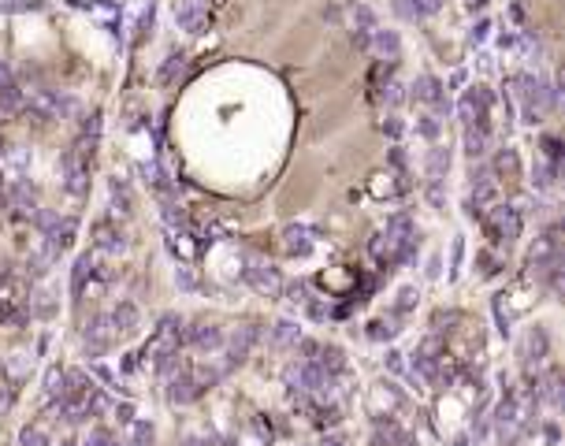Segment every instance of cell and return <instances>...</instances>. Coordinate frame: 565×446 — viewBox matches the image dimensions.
Returning a JSON list of instances; mask_svg holds the SVG:
<instances>
[{
  "instance_id": "cell-1",
  "label": "cell",
  "mask_w": 565,
  "mask_h": 446,
  "mask_svg": "<svg viewBox=\"0 0 565 446\" xmlns=\"http://www.w3.org/2000/svg\"><path fill=\"white\" fill-rule=\"evenodd\" d=\"M480 220H484V231H487V238L491 245H509L513 238H521V227H524V216H521V208L517 205H502V201H495L491 208H484L480 212Z\"/></svg>"
},
{
  "instance_id": "cell-2",
  "label": "cell",
  "mask_w": 565,
  "mask_h": 446,
  "mask_svg": "<svg viewBox=\"0 0 565 446\" xmlns=\"http://www.w3.org/2000/svg\"><path fill=\"white\" fill-rule=\"evenodd\" d=\"M120 339V331L112 327V316H93V320L86 324V331H82V346H86L89 357H97V353L112 350V342Z\"/></svg>"
},
{
  "instance_id": "cell-3",
  "label": "cell",
  "mask_w": 565,
  "mask_h": 446,
  "mask_svg": "<svg viewBox=\"0 0 565 446\" xmlns=\"http://www.w3.org/2000/svg\"><path fill=\"white\" fill-rule=\"evenodd\" d=\"M245 283H250L257 294H264V298H279L282 294V276H279V268L276 264H268V260H253L250 268H245Z\"/></svg>"
},
{
  "instance_id": "cell-4",
  "label": "cell",
  "mask_w": 565,
  "mask_h": 446,
  "mask_svg": "<svg viewBox=\"0 0 565 446\" xmlns=\"http://www.w3.org/2000/svg\"><path fill=\"white\" fill-rule=\"evenodd\" d=\"M261 339H264L261 324H242V327H234V335L227 339V361H223V365H227V368L242 365V361L250 357V350H253Z\"/></svg>"
},
{
  "instance_id": "cell-5",
  "label": "cell",
  "mask_w": 565,
  "mask_h": 446,
  "mask_svg": "<svg viewBox=\"0 0 565 446\" xmlns=\"http://www.w3.org/2000/svg\"><path fill=\"white\" fill-rule=\"evenodd\" d=\"M175 23H179V30H186V34H205L208 23H212V15H208L205 0H179L175 4Z\"/></svg>"
},
{
  "instance_id": "cell-6",
  "label": "cell",
  "mask_w": 565,
  "mask_h": 446,
  "mask_svg": "<svg viewBox=\"0 0 565 446\" xmlns=\"http://www.w3.org/2000/svg\"><path fill=\"white\" fill-rule=\"evenodd\" d=\"M316 242H320V227H313V223H290L282 231V245H287L290 257H309Z\"/></svg>"
},
{
  "instance_id": "cell-7",
  "label": "cell",
  "mask_w": 565,
  "mask_h": 446,
  "mask_svg": "<svg viewBox=\"0 0 565 446\" xmlns=\"http://www.w3.org/2000/svg\"><path fill=\"white\" fill-rule=\"evenodd\" d=\"M182 346H194V350H216V346H223V331H220V324L197 320V324L182 327Z\"/></svg>"
},
{
  "instance_id": "cell-8",
  "label": "cell",
  "mask_w": 565,
  "mask_h": 446,
  "mask_svg": "<svg viewBox=\"0 0 565 446\" xmlns=\"http://www.w3.org/2000/svg\"><path fill=\"white\" fill-rule=\"evenodd\" d=\"M168 398H171L175 405H190L194 398H201V387L194 383V376H190L186 365H179V368L168 376Z\"/></svg>"
},
{
  "instance_id": "cell-9",
  "label": "cell",
  "mask_w": 565,
  "mask_h": 446,
  "mask_svg": "<svg viewBox=\"0 0 565 446\" xmlns=\"http://www.w3.org/2000/svg\"><path fill=\"white\" fill-rule=\"evenodd\" d=\"M368 49L376 52V60H379V63H390V67H395V63L402 60V38H398L395 30H372Z\"/></svg>"
},
{
  "instance_id": "cell-10",
  "label": "cell",
  "mask_w": 565,
  "mask_h": 446,
  "mask_svg": "<svg viewBox=\"0 0 565 446\" xmlns=\"http://www.w3.org/2000/svg\"><path fill=\"white\" fill-rule=\"evenodd\" d=\"M446 171H450V149L446 145H435L432 153H428V179H432V201L435 205H443V179H446Z\"/></svg>"
},
{
  "instance_id": "cell-11",
  "label": "cell",
  "mask_w": 565,
  "mask_h": 446,
  "mask_svg": "<svg viewBox=\"0 0 565 446\" xmlns=\"http://www.w3.org/2000/svg\"><path fill=\"white\" fill-rule=\"evenodd\" d=\"M93 245L101 253H123L126 249V238H123V231L112 220H97L93 223Z\"/></svg>"
},
{
  "instance_id": "cell-12",
  "label": "cell",
  "mask_w": 565,
  "mask_h": 446,
  "mask_svg": "<svg viewBox=\"0 0 565 446\" xmlns=\"http://www.w3.org/2000/svg\"><path fill=\"white\" fill-rule=\"evenodd\" d=\"M4 205H12L19 216H30V220H34V212H38V194H34L30 183H15L4 194Z\"/></svg>"
},
{
  "instance_id": "cell-13",
  "label": "cell",
  "mask_w": 565,
  "mask_h": 446,
  "mask_svg": "<svg viewBox=\"0 0 565 446\" xmlns=\"http://www.w3.org/2000/svg\"><path fill=\"white\" fill-rule=\"evenodd\" d=\"M446 97V86L435 75H417V82H413V101L417 104H428V108H435Z\"/></svg>"
},
{
  "instance_id": "cell-14",
  "label": "cell",
  "mask_w": 565,
  "mask_h": 446,
  "mask_svg": "<svg viewBox=\"0 0 565 446\" xmlns=\"http://www.w3.org/2000/svg\"><path fill=\"white\" fill-rule=\"evenodd\" d=\"M543 357H546V331L543 327H532L521 342V361H524V368H532V361L540 365Z\"/></svg>"
},
{
  "instance_id": "cell-15",
  "label": "cell",
  "mask_w": 565,
  "mask_h": 446,
  "mask_svg": "<svg viewBox=\"0 0 565 446\" xmlns=\"http://www.w3.org/2000/svg\"><path fill=\"white\" fill-rule=\"evenodd\" d=\"M491 175L506 179V183H509V179H521V160H517V149H509V145H506V149H498L495 160H491Z\"/></svg>"
},
{
  "instance_id": "cell-16",
  "label": "cell",
  "mask_w": 565,
  "mask_h": 446,
  "mask_svg": "<svg viewBox=\"0 0 565 446\" xmlns=\"http://www.w3.org/2000/svg\"><path fill=\"white\" fill-rule=\"evenodd\" d=\"M108 197H112V212L120 216H131L134 212V194H131V183L126 179H108Z\"/></svg>"
},
{
  "instance_id": "cell-17",
  "label": "cell",
  "mask_w": 565,
  "mask_h": 446,
  "mask_svg": "<svg viewBox=\"0 0 565 446\" xmlns=\"http://www.w3.org/2000/svg\"><path fill=\"white\" fill-rule=\"evenodd\" d=\"M93 271H97L93 253H82V257L75 260V268H71V294H75V302L82 298V290H86V283L93 279Z\"/></svg>"
},
{
  "instance_id": "cell-18",
  "label": "cell",
  "mask_w": 565,
  "mask_h": 446,
  "mask_svg": "<svg viewBox=\"0 0 565 446\" xmlns=\"http://www.w3.org/2000/svg\"><path fill=\"white\" fill-rule=\"evenodd\" d=\"M298 339H302V327H298L294 320H279L276 327H272V335H268L272 350H294Z\"/></svg>"
},
{
  "instance_id": "cell-19",
  "label": "cell",
  "mask_w": 565,
  "mask_h": 446,
  "mask_svg": "<svg viewBox=\"0 0 565 446\" xmlns=\"http://www.w3.org/2000/svg\"><path fill=\"white\" fill-rule=\"evenodd\" d=\"M487 145H491L487 126H465V153H469L472 164H480L487 157Z\"/></svg>"
},
{
  "instance_id": "cell-20",
  "label": "cell",
  "mask_w": 565,
  "mask_h": 446,
  "mask_svg": "<svg viewBox=\"0 0 565 446\" xmlns=\"http://www.w3.org/2000/svg\"><path fill=\"white\" fill-rule=\"evenodd\" d=\"M108 316H112V327L120 335H134V331H138V305H134V302H120Z\"/></svg>"
},
{
  "instance_id": "cell-21",
  "label": "cell",
  "mask_w": 565,
  "mask_h": 446,
  "mask_svg": "<svg viewBox=\"0 0 565 446\" xmlns=\"http://www.w3.org/2000/svg\"><path fill=\"white\" fill-rule=\"evenodd\" d=\"M138 175H142V183L149 186V190H157V194H164V197L171 194V183H168V175L160 171V164H157V160L138 164Z\"/></svg>"
},
{
  "instance_id": "cell-22",
  "label": "cell",
  "mask_w": 565,
  "mask_h": 446,
  "mask_svg": "<svg viewBox=\"0 0 565 446\" xmlns=\"http://www.w3.org/2000/svg\"><path fill=\"white\" fill-rule=\"evenodd\" d=\"M23 104H26L23 86H15V82H4V86H0V115H15V112H23Z\"/></svg>"
},
{
  "instance_id": "cell-23",
  "label": "cell",
  "mask_w": 565,
  "mask_h": 446,
  "mask_svg": "<svg viewBox=\"0 0 565 446\" xmlns=\"http://www.w3.org/2000/svg\"><path fill=\"white\" fill-rule=\"evenodd\" d=\"M182 75H186V56H182V52H171V56L160 63V75L157 78L164 82V86H175Z\"/></svg>"
},
{
  "instance_id": "cell-24",
  "label": "cell",
  "mask_w": 565,
  "mask_h": 446,
  "mask_svg": "<svg viewBox=\"0 0 565 446\" xmlns=\"http://www.w3.org/2000/svg\"><path fill=\"white\" fill-rule=\"evenodd\" d=\"M417 134H421V138H428V142H435V138L443 134V120L432 112V108L417 115Z\"/></svg>"
},
{
  "instance_id": "cell-25",
  "label": "cell",
  "mask_w": 565,
  "mask_h": 446,
  "mask_svg": "<svg viewBox=\"0 0 565 446\" xmlns=\"http://www.w3.org/2000/svg\"><path fill=\"white\" fill-rule=\"evenodd\" d=\"M554 183H558V168H554V164H546V160H540L532 168V186L535 190H551Z\"/></svg>"
},
{
  "instance_id": "cell-26",
  "label": "cell",
  "mask_w": 565,
  "mask_h": 446,
  "mask_svg": "<svg viewBox=\"0 0 565 446\" xmlns=\"http://www.w3.org/2000/svg\"><path fill=\"white\" fill-rule=\"evenodd\" d=\"M45 394H49V402H60L63 398V368L60 365L45 368Z\"/></svg>"
},
{
  "instance_id": "cell-27",
  "label": "cell",
  "mask_w": 565,
  "mask_h": 446,
  "mask_svg": "<svg viewBox=\"0 0 565 446\" xmlns=\"http://www.w3.org/2000/svg\"><path fill=\"white\" fill-rule=\"evenodd\" d=\"M398 335V316H384V320H372L368 324V339L384 342V339H395Z\"/></svg>"
},
{
  "instance_id": "cell-28",
  "label": "cell",
  "mask_w": 565,
  "mask_h": 446,
  "mask_svg": "<svg viewBox=\"0 0 565 446\" xmlns=\"http://www.w3.org/2000/svg\"><path fill=\"white\" fill-rule=\"evenodd\" d=\"M126 427H131V439H126V446H153V424L131 421Z\"/></svg>"
},
{
  "instance_id": "cell-29",
  "label": "cell",
  "mask_w": 565,
  "mask_h": 446,
  "mask_svg": "<svg viewBox=\"0 0 565 446\" xmlns=\"http://www.w3.org/2000/svg\"><path fill=\"white\" fill-rule=\"evenodd\" d=\"M379 97H384V104L387 108H395V104H402V82H398V78H387V86L384 89H379Z\"/></svg>"
},
{
  "instance_id": "cell-30",
  "label": "cell",
  "mask_w": 565,
  "mask_h": 446,
  "mask_svg": "<svg viewBox=\"0 0 565 446\" xmlns=\"http://www.w3.org/2000/svg\"><path fill=\"white\" fill-rule=\"evenodd\" d=\"M543 160H546V164H554V168H558V160H562V142H558V138H551V134L543 138Z\"/></svg>"
},
{
  "instance_id": "cell-31",
  "label": "cell",
  "mask_w": 565,
  "mask_h": 446,
  "mask_svg": "<svg viewBox=\"0 0 565 446\" xmlns=\"http://www.w3.org/2000/svg\"><path fill=\"white\" fill-rule=\"evenodd\" d=\"M476 264H480V271H484L487 279H491V276H498V271H502V260H498L495 253H480V257H476Z\"/></svg>"
},
{
  "instance_id": "cell-32",
  "label": "cell",
  "mask_w": 565,
  "mask_h": 446,
  "mask_svg": "<svg viewBox=\"0 0 565 446\" xmlns=\"http://www.w3.org/2000/svg\"><path fill=\"white\" fill-rule=\"evenodd\" d=\"M19 446H49V443H45L41 427H23V432H19Z\"/></svg>"
},
{
  "instance_id": "cell-33",
  "label": "cell",
  "mask_w": 565,
  "mask_h": 446,
  "mask_svg": "<svg viewBox=\"0 0 565 446\" xmlns=\"http://www.w3.org/2000/svg\"><path fill=\"white\" fill-rule=\"evenodd\" d=\"M413 4V12H417V19H424V15H435L443 8V0H409Z\"/></svg>"
},
{
  "instance_id": "cell-34",
  "label": "cell",
  "mask_w": 565,
  "mask_h": 446,
  "mask_svg": "<svg viewBox=\"0 0 565 446\" xmlns=\"http://www.w3.org/2000/svg\"><path fill=\"white\" fill-rule=\"evenodd\" d=\"M487 34H491V19H480L476 26H472V34H469V45H484Z\"/></svg>"
},
{
  "instance_id": "cell-35",
  "label": "cell",
  "mask_w": 565,
  "mask_h": 446,
  "mask_svg": "<svg viewBox=\"0 0 565 446\" xmlns=\"http://www.w3.org/2000/svg\"><path fill=\"white\" fill-rule=\"evenodd\" d=\"M413 305H417V290L413 287H402V294H398V316L409 313Z\"/></svg>"
},
{
  "instance_id": "cell-36",
  "label": "cell",
  "mask_w": 565,
  "mask_h": 446,
  "mask_svg": "<svg viewBox=\"0 0 565 446\" xmlns=\"http://www.w3.org/2000/svg\"><path fill=\"white\" fill-rule=\"evenodd\" d=\"M153 12H157V8H153V0H149V8L142 12V23H138V34H134V41H145V30H153Z\"/></svg>"
},
{
  "instance_id": "cell-37",
  "label": "cell",
  "mask_w": 565,
  "mask_h": 446,
  "mask_svg": "<svg viewBox=\"0 0 565 446\" xmlns=\"http://www.w3.org/2000/svg\"><path fill=\"white\" fill-rule=\"evenodd\" d=\"M175 283L182 287V290H197V276L190 268H175Z\"/></svg>"
},
{
  "instance_id": "cell-38",
  "label": "cell",
  "mask_w": 565,
  "mask_h": 446,
  "mask_svg": "<svg viewBox=\"0 0 565 446\" xmlns=\"http://www.w3.org/2000/svg\"><path fill=\"white\" fill-rule=\"evenodd\" d=\"M461 257H465V242H461V238H454V253H450V279L458 276V268H461Z\"/></svg>"
},
{
  "instance_id": "cell-39",
  "label": "cell",
  "mask_w": 565,
  "mask_h": 446,
  "mask_svg": "<svg viewBox=\"0 0 565 446\" xmlns=\"http://www.w3.org/2000/svg\"><path fill=\"white\" fill-rule=\"evenodd\" d=\"M82 446H115V443H112V435H108V432H89Z\"/></svg>"
},
{
  "instance_id": "cell-40",
  "label": "cell",
  "mask_w": 565,
  "mask_h": 446,
  "mask_svg": "<svg viewBox=\"0 0 565 446\" xmlns=\"http://www.w3.org/2000/svg\"><path fill=\"white\" fill-rule=\"evenodd\" d=\"M495 320H498V331L509 335V316H506V309H502V298H495Z\"/></svg>"
},
{
  "instance_id": "cell-41",
  "label": "cell",
  "mask_w": 565,
  "mask_h": 446,
  "mask_svg": "<svg viewBox=\"0 0 565 446\" xmlns=\"http://www.w3.org/2000/svg\"><path fill=\"white\" fill-rule=\"evenodd\" d=\"M112 413H115V421H120V424H131V421H134V405H131V402H123V405H115V409H112Z\"/></svg>"
},
{
  "instance_id": "cell-42",
  "label": "cell",
  "mask_w": 565,
  "mask_h": 446,
  "mask_svg": "<svg viewBox=\"0 0 565 446\" xmlns=\"http://www.w3.org/2000/svg\"><path fill=\"white\" fill-rule=\"evenodd\" d=\"M384 134L398 138V134H402V120H398V115H387V120H384Z\"/></svg>"
},
{
  "instance_id": "cell-43",
  "label": "cell",
  "mask_w": 565,
  "mask_h": 446,
  "mask_svg": "<svg viewBox=\"0 0 565 446\" xmlns=\"http://www.w3.org/2000/svg\"><path fill=\"white\" fill-rule=\"evenodd\" d=\"M89 372H93V376H101L108 387H115V376H112V368H104V365H89Z\"/></svg>"
},
{
  "instance_id": "cell-44",
  "label": "cell",
  "mask_w": 565,
  "mask_h": 446,
  "mask_svg": "<svg viewBox=\"0 0 565 446\" xmlns=\"http://www.w3.org/2000/svg\"><path fill=\"white\" fill-rule=\"evenodd\" d=\"M387 365H390V372H406V365H402V353H395V350L387 353Z\"/></svg>"
},
{
  "instance_id": "cell-45",
  "label": "cell",
  "mask_w": 565,
  "mask_h": 446,
  "mask_svg": "<svg viewBox=\"0 0 565 446\" xmlns=\"http://www.w3.org/2000/svg\"><path fill=\"white\" fill-rule=\"evenodd\" d=\"M458 86H465V71H454L450 75V89H458Z\"/></svg>"
},
{
  "instance_id": "cell-46",
  "label": "cell",
  "mask_w": 565,
  "mask_h": 446,
  "mask_svg": "<svg viewBox=\"0 0 565 446\" xmlns=\"http://www.w3.org/2000/svg\"><path fill=\"white\" fill-rule=\"evenodd\" d=\"M8 402H12V394H8V390H0V409H8Z\"/></svg>"
},
{
  "instance_id": "cell-47",
  "label": "cell",
  "mask_w": 565,
  "mask_h": 446,
  "mask_svg": "<svg viewBox=\"0 0 565 446\" xmlns=\"http://www.w3.org/2000/svg\"><path fill=\"white\" fill-rule=\"evenodd\" d=\"M469 8L476 12V8H487V0H469Z\"/></svg>"
}]
</instances>
